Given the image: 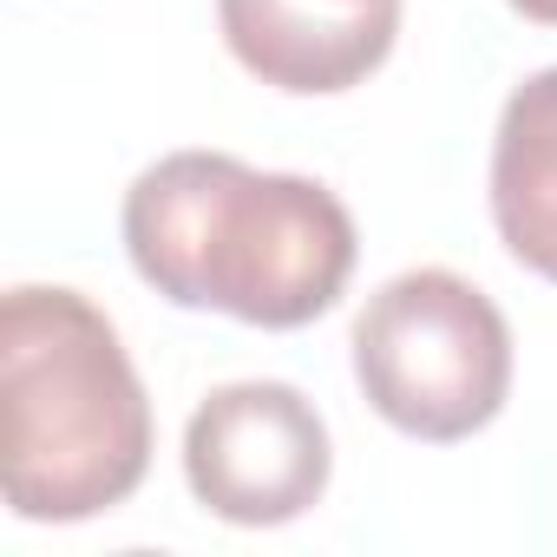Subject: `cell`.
<instances>
[{
    "label": "cell",
    "instance_id": "52a82bcc",
    "mask_svg": "<svg viewBox=\"0 0 557 557\" xmlns=\"http://www.w3.org/2000/svg\"><path fill=\"white\" fill-rule=\"evenodd\" d=\"M511 14H524V21H537V27H557V0H505Z\"/></svg>",
    "mask_w": 557,
    "mask_h": 557
},
{
    "label": "cell",
    "instance_id": "5b68a950",
    "mask_svg": "<svg viewBox=\"0 0 557 557\" xmlns=\"http://www.w3.org/2000/svg\"><path fill=\"white\" fill-rule=\"evenodd\" d=\"M216 21L249 79L289 99H335L387 66L400 0H216Z\"/></svg>",
    "mask_w": 557,
    "mask_h": 557
},
{
    "label": "cell",
    "instance_id": "6da1fadb",
    "mask_svg": "<svg viewBox=\"0 0 557 557\" xmlns=\"http://www.w3.org/2000/svg\"><path fill=\"white\" fill-rule=\"evenodd\" d=\"M125 256L177 309L243 329H309L355 275L348 203L296 171H249L230 151H171L125 190Z\"/></svg>",
    "mask_w": 557,
    "mask_h": 557
},
{
    "label": "cell",
    "instance_id": "277c9868",
    "mask_svg": "<svg viewBox=\"0 0 557 557\" xmlns=\"http://www.w3.org/2000/svg\"><path fill=\"white\" fill-rule=\"evenodd\" d=\"M335 472L329 426L315 400L289 381H230L197 400L184 426V485L190 498L243 531L296 524L322 505Z\"/></svg>",
    "mask_w": 557,
    "mask_h": 557
},
{
    "label": "cell",
    "instance_id": "7a4b0ae2",
    "mask_svg": "<svg viewBox=\"0 0 557 557\" xmlns=\"http://www.w3.org/2000/svg\"><path fill=\"white\" fill-rule=\"evenodd\" d=\"M151 472L145 381L79 289L0 296V492L27 524H86Z\"/></svg>",
    "mask_w": 557,
    "mask_h": 557
},
{
    "label": "cell",
    "instance_id": "8992f818",
    "mask_svg": "<svg viewBox=\"0 0 557 557\" xmlns=\"http://www.w3.org/2000/svg\"><path fill=\"white\" fill-rule=\"evenodd\" d=\"M492 230L544 283H557V66L511 86L492 132Z\"/></svg>",
    "mask_w": 557,
    "mask_h": 557
},
{
    "label": "cell",
    "instance_id": "3957f363",
    "mask_svg": "<svg viewBox=\"0 0 557 557\" xmlns=\"http://www.w3.org/2000/svg\"><path fill=\"white\" fill-rule=\"evenodd\" d=\"M355 381L368 407L426 446L485 433L511 400V329L453 269H407L355 315Z\"/></svg>",
    "mask_w": 557,
    "mask_h": 557
}]
</instances>
